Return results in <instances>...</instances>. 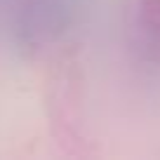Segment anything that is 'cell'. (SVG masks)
Listing matches in <instances>:
<instances>
[{"label": "cell", "mask_w": 160, "mask_h": 160, "mask_svg": "<svg viewBox=\"0 0 160 160\" xmlns=\"http://www.w3.org/2000/svg\"><path fill=\"white\" fill-rule=\"evenodd\" d=\"M71 0H24L19 10L17 33L28 47H40L54 40L68 24Z\"/></svg>", "instance_id": "obj_1"}]
</instances>
